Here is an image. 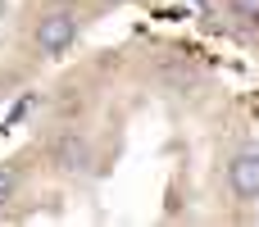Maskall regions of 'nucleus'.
<instances>
[{
	"instance_id": "nucleus-1",
	"label": "nucleus",
	"mask_w": 259,
	"mask_h": 227,
	"mask_svg": "<svg viewBox=\"0 0 259 227\" xmlns=\"http://www.w3.org/2000/svg\"><path fill=\"white\" fill-rule=\"evenodd\" d=\"M77 32H82V18L73 14V5H50L32 27V46H36V55L59 59L77 46Z\"/></svg>"
},
{
	"instance_id": "nucleus-2",
	"label": "nucleus",
	"mask_w": 259,
	"mask_h": 227,
	"mask_svg": "<svg viewBox=\"0 0 259 227\" xmlns=\"http://www.w3.org/2000/svg\"><path fill=\"white\" fill-rule=\"evenodd\" d=\"M46 164L59 173V177H77L91 168V141L77 132V127H59L46 146Z\"/></svg>"
},
{
	"instance_id": "nucleus-3",
	"label": "nucleus",
	"mask_w": 259,
	"mask_h": 227,
	"mask_svg": "<svg viewBox=\"0 0 259 227\" xmlns=\"http://www.w3.org/2000/svg\"><path fill=\"white\" fill-rule=\"evenodd\" d=\"M228 191L237 196V200H259V150H237L232 159H228Z\"/></svg>"
},
{
	"instance_id": "nucleus-4",
	"label": "nucleus",
	"mask_w": 259,
	"mask_h": 227,
	"mask_svg": "<svg viewBox=\"0 0 259 227\" xmlns=\"http://www.w3.org/2000/svg\"><path fill=\"white\" fill-rule=\"evenodd\" d=\"M18 200V168L14 164H0V214Z\"/></svg>"
},
{
	"instance_id": "nucleus-5",
	"label": "nucleus",
	"mask_w": 259,
	"mask_h": 227,
	"mask_svg": "<svg viewBox=\"0 0 259 227\" xmlns=\"http://www.w3.org/2000/svg\"><path fill=\"white\" fill-rule=\"evenodd\" d=\"M228 9H232V18H241V23H259V0H228Z\"/></svg>"
},
{
	"instance_id": "nucleus-6",
	"label": "nucleus",
	"mask_w": 259,
	"mask_h": 227,
	"mask_svg": "<svg viewBox=\"0 0 259 227\" xmlns=\"http://www.w3.org/2000/svg\"><path fill=\"white\" fill-rule=\"evenodd\" d=\"M96 9H118V5H127V0H91Z\"/></svg>"
},
{
	"instance_id": "nucleus-7",
	"label": "nucleus",
	"mask_w": 259,
	"mask_h": 227,
	"mask_svg": "<svg viewBox=\"0 0 259 227\" xmlns=\"http://www.w3.org/2000/svg\"><path fill=\"white\" fill-rule=\"evenodd\" d=\"M50 5H73V0H50Z\"/></svg>"
}]
</instances>
